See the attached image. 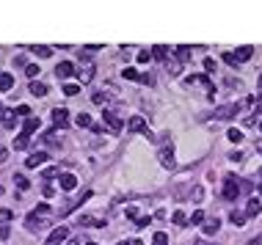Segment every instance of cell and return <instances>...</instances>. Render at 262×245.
I'll list each match as a JSON object with an SVG mask.
<instances>
[{
    "label": "cell",
    "instance_id": "6da1fadb",
    "mask_svg": "<svg viewBox=\"0 0 262 245\" xmlns=\"http://www.w3.org/2000/svg\"><path fill=\"white\" fill-rule=\"evenodd\" d=\"M36 130H39V118L36 116H28L25 121H22V130H19V135L14 138V149H25L28 144H31V135H34Z\"/></svg>",
    "mask_w": 262,
    "mask_h": 245
},
{
    "label": "cell",
    "instance_id": "7a4b0ae2",
    "mask_svg": "<svg viewBox=\"0 0 262 245\" xmlns=\"http://www.w3.org/2000/svg\"><path fill=\"white\" fill-rule=\"evenodd\" d=\"M47 215H50V207H47V204H39V207H36V210L31 212V215H28L25 226L31 229V231H39L42 226H47V220H44Z\"/></svg>",
    "mask_w": 262,
    "mask_h": 245
},
{
    "label": "cell",
    "instance_id": "3957f363",
    "mask_svg": "<svg viewBox=\"0 0 262 245\" xmlns=\"http://www.w3.org/2000/svg\"><path fill=\"white\" fill-rule=\"evenodd\" d=\"M157 160H160V165L166 171H174V168H177V160H174V149H171V146H163L160 152H157Z\"/></svg>",
    "mask_w": 262,
    "mask_h": 245
},
{
    "label": "cell",
    "instance_id": "277c9868",
    "mask_svg": "<svg viewBox=\"0 0 262 245\" xmlns=\"http://www.w3.org/2000/svg\"><path fill=\"white\" fill-rule=\"evenodd\" d=\"M188 85H204L207 88V94H210V99H215V85L210 83V77L207 75H196V77H185Z\"/></svg>",
    "mask_w": 262,
    "mask_h": 245
},
{
    "label": "cell",
    "instance_id": "5b68a950",
    "mask_svg": "<svg viewBox=\"0 0 262 245\" xmlns=\"http://www.w3.org/2000/svg\"><path fill=\"white\" fill-rule=\"evenodd\" d=\"M237 193H240V185H237V179H235V177H227V179H224V198H227V201H235Z\"/></svg>",
    "mask_w": 262,
    "mask_h": 245
},
{
    "label": "cell",
    "instance_id": "8992f818",
    "mask_svg": "<svg viewBox=\"0 0 262 245\" xmlns=\"http://www.w3.org/2000/svg\"><path fill=\"white\" fill-rule=\"evenodd\" d=\"M102 121H105V127H108L113 135H119L122 127H124V124H122V118H119L116 113H102Z\"/></svg>",
    "mask_w": 262,
    "mask_h": 245
},
{
    "label": "cell",
    "instance_id": "52a82bcc",
    "mask_svg": "<svg viewBox=\"0 0 262 245\" xmlns=\"http://www.w3.org/2000/svg\"><path fill=\"white\" fill-rule=\"evenodd\" d=\"M67 237H69V229H67V226H55V229H52V234L47 237V243H44V245H61L64 240H67Z\"/></svg>",
    "mask_w": 262,
    "mask_h": 245
},
{
    "label": "cell",
    "instance_id": "ba28073f",
    "mask_svg": "<svg viewBox=\"0 0 262 245\" xmlns=\"http://www.w3.org/2000/svg\"><path fill=\"white\" fill-rule=\"evenodd\" d=\"M52 124L55 127H69V110L67 108H52Z\"/></svg>",
    "mask_w": 262,
    "mask_h": 245
},
{
    "label": "cell",
    "instance_id": "9c48e42d",
    "mask_svg": "<svg viewBox=\"0 0 262 245\" xmlns=\"http://www.w3.org/2000/svg\"><path fill=\"white\" fill-rule=\"evenodd\" d=\"M127 130H130V132H144V135H149V127H146L144 116H133L127 121Z\"/></svg>",
    "mask_w": 262,
    "mask_h": 245
},
{
    "label": "cell",
    "instance_id": "30bf717a",
    "mask_svg": "<svg viewBox=\"0 0 262 245\" xmlns=\"http://www.w3.org/2000/svg\"><path fill=\"white\" fill-rule=\"evenodd\" d=\"M77 226H83V229H102V226H105V220L94 218V215H80V218H77Z\"/></svg>",
    "mask_w": 262,
    "mask_h": 245
},
{
    "label": "cell",
    "instance_id": "8fae6325",
    "mask_svg": "<svg viewBox=\"0 0 262 245\" xmlns=\"http://www.w3.org/2000/svg\"><path fill=\"white\" fill-rule=\"evenodd\" d=\"M55 75H58V80H69V77L75 75V66L69 61H61L58 66H55Z\"/></svg>",
    "mask_w": 262,
    "mask_h": 245
},
{
    "label": "cell",
    "instance_id": "7c38bea8",
    "mask_svg": "<svg viewBox=\"0 0 262 245\" xmlns=\"http://www.w3.org/2000/svg\"><path fill=\"white\" fill-rule=\"evenodd\" d=\"M0 124L6 130H14V124H17V110H3V113H0Z\"/></svg>",
    "mask_w": 262,
    "mask_h": 245
},
{
    "label": "cell",
    "instance_id": "4fadbf2b",
    "mask_svg": "<svg viewBox=\"0 0 262 245\" xmlns=\"http://www.w3.org/2000/svg\"><path fill=\"white\" fill-rule=\"evenodd\" d=\"M44 163H47V152H34L25 160V165L28 168H39V165H44Z\"/></svg>",
    "mask_w": 262,
    "mask_h": 245
},
{
    "label": "cell",
    "instance_id": "5bb4252c",
    "mask_svg": "<svg viewBox=\"0 0 262 245\" xmlns=\"http://www.w3.org/2000/svg\"><path fill=\"white\" fill-rule=\"evenodd\" d=\"M237 116V105H221L215 108V118H235Z\"/></svg>",
    "mask_w": 262,
    "mask_h": 245
},
{
    "label": "cell",
    "instance_id": "9a60e30c",
    "mask_svg": "<svg viewBox=\"0 0 262 245\" xmlns=\"http://www.w3.org/2000/svg\"><path fill=\"white\" fill-rule=\"evenodd\" d=\"M77 80H80V83H91L94 80V64H83L80 72H77Z\"/></svg>",
    "mask_w": 262,
    "mask_h": 245
},
{
    "label": "cell",
    "instance_id": "2e32d148",
    "mask_svg": "<svg viewBox=\"0 0 262 245\" xmlns=\"http://www.w3.org/2000/svg\"><path fill=\"white\" fill-rule=\"evenodd\" d=\"M260 210H262L260 198H248V204H245V218H257V215H260Z\"/></svg>",
    "mask_w": 262,
    "mask_h": 245
},
{
    "label": "cell",
    "instance_id": "e0dca14e",
    "mask_svg": "<svg viewBox=\"0 0 262 245\" xmlns=\"http://www.w3.org/2000/svg\"><path fill=\"white\" fill-rule=\"evenodd\" d=\"M251 55H254V47H251V44H243V47H237V52H235L237 64H243V61H248Z\"/></svg>",
    "mask_w": 262,
    "mask_h": 245
},
{
    "label": "cell",
    "instance_id": "ac0fdd59",
    "mask_svg": "<svg viewBox=\"0 0 262 245\" xmlns=\"http://www.w3.org/2000/svg\"><path fill=\"white\" fill-rule=\"evenodd\" d=\"M77 187V179H75V174H61V190H75Z\"/></svg>",
    "mask_w": 262,
    "mask_h": 245
},
{
    "label": "cell",
    "instance_id": "d6986e66",
    "mask_svg": "<svg viewBox=\"0 0 262 245\" xmlns=\"http://www.w3.org/2000/svg\"><path fill=\"white\" fill-rule=\"evenodd\" d=\"M191 58H193V47H188V44L177 47V61H179V64H188Z\"/></svg>",
    "mask_w": 262,
    "mask_h": 245
},
{
    "label": "cell",
    "instance_id": "ffe728a7",
    "mask_svg": "<svg viewBox=\"0 0 262 245\" xmlns=\"http://www.w3.org/2000/svg\"><path fill=\"white\" fill-rule=\"evenodd\" d=\"M75 124L80 130H94V121H91V116H88V113H77V116H75Z\"/></svg>",
    "mask_w": 262,
    "mask_h": 245
},
{
    "label": "cell",
    "instance_id": "44dd1931",
    "mask_svg": "<svg viewBox=\"0 0 262 245\" xmlns=\"http://www.w3.org/2000/svg\"><path fill=\"white\" fill-rule=\"evenodd\" d=\"M28 50L34 52V55H39V58H50L52 55V47H47V44H34V47H28Z\"/></svg>",
    "mask_w": 262,
    "mask_h": 245
},
{
    "label": "cell",
    "instance_id": "7402d4cb",
    "mask_svg": "<svg viewBox=\"0 0 262 245\" xmlns=\"http://www.w3.org/2000/svg\"><path fill=\"white\" fill-rule=\"evenodd\" d=\"M218 229H221V220L218 218H207V220H204V234H215Z\"/></svg>",
    "mask_w": 262,
    "mask_h": 245
},
{
    "label": "cell",
    "instance_id": "603a6c76",
    "mask_svg": "<svg viewBox=\"0 0 262 245\" xmlns=\"http://www.w3.org/2000/svg\"><path fill=\"white\" fill-rule=\"evenodd\" d=\"M11 85H14V77L9 72H0V91H11Z\"/></svg>",
    "mask_w": 262,
    "mask_h": 245
},
{
    "label": "cell",
    "instance_id": "cb8c5ba5",
    "mask_svg": "<svg viewBox=\"0 0 262 245\" xmlns=\"http://www.w3.org/2000/svg\"><path fill=\"white\" fill-rule=\"evenodd\" d=\"M152 55L160 61H169V47H166V44H157V47H152Z\"/></svg>",
    "mask_w": 262,
    "mask_h": 245
},
{
    "label": "cell",
    "instance_id": "d4e9b609",
    "mask_svg": "<svg viewBox=\"0 0 262 245\" xmlns=\"http://www.w3.org/2000/svg\"><path fill=\"white\" fill-rule=\"evenodd\" d=\"M31 94H34V97H47V85L44 83H31Z\"/></svg>",
    "mask_w": 262,
    "mask_h": 245
},
{
    "label": "cell",
    "instance_id": "484cf974",
    "mask_svg": "<svg viewBox=\"0 0 262 245\" xmlns=\"http://www.w3.org/2000/svg\"><path fill=\"white\" fill-rule=\"evenodd\" d=\"M229 218H232V223H235V226L237 229H240V226H245V220H248V218H245V212H232V215H229Z\"/></svg>",
    "mask_w": 262,
    "mask_h": 245
},
{
    "label": "cell",
    "instance_id": "4316f807",
    "mask_svg": "<svg viewBox=\"0 0 262 245\" xmlns=\"http://www.w3.org/2000/svg\"><path fill=\"white\" fill-rule=\"evenodd\" d=\"M122 77H124V80H141V72L133 69V66H127L124 72H122Z\"/></svg>",
    "mask_w": 262,
    "mask_h": 245
},
{
    "label": "cell",
    "instance_id": "83f0119b",
    "mask_svg": "<svg viewBox=\"0 0 262 245\" xmlns=\"http://www.w3.org/2000/svg\"><path fill=\"white\" fill-rule=\"evenodd\" d=\"M204 220H207V218H204V212H202V210H196L193 215L188 218V223H191V226H199V223H204Z\"/></svg>",
    "mask_w": 262,
    "mask_h": 245
},
{
    "label": "cell",
    "instance_id": "f1b7e54d",
    "mask_svg": "<svg viewBox=\"0 0 262 245\" xmlns=\"http://www.w3.org/2000/svg\"><path fill=\"white\" fill-rule=\"evenodd\" d=\"M152 245H169V234H166V231H155Z\"/></svg>",
    "mask_w": 262,
    "mask_h": 245
},
{
    "label": "cell",
    "instance_id": "f546056e",
    "mask_svg": "<svg viewBox=\"0 0 262 245\" xmlns=\"http://www.w3.org/2000/svg\"><path fill=\"white\" fill-rule=\"evenodd\" d=\"M227 138H229V141H232V144H240V141H243V132H240V130H237V127H232V130H229V132H227Z\"/></svg>",
    "mask_w": 262,
    "mask_h": 245
},
{
    "label": "cell",
    "instance_id": "4dcf8cb0",
    "mask_svg": "<svg viewBox=\"0 0 262 245\" xmlns=\"http://www.w3.org/2000/svg\"><path fill=\"white\" fill-rule=\"evenodd\" d=\"M166 66H169V75H171V77H177V75H179V61L169 58V61H166Z\"/></svg>",
    "mask_w": 262,
    "mask_h": 245
},
{
    "label": "cell",
    "instance_id": "1f68e13d",
    "mask_svg": "<svg viewBox=\"0 0 262 245\" xmlns=\"http://www.w3.org/2000/svg\"><path fill=\"white\" fill-rule=\"evenodd\" d=\"M64 94H67V97H77V94H80V85H77V83H67V85H64Z\"/></svg>",
    "mask_w": 262,
    "mask_h": 245
},
{
    "label": "cell",
    "instance_id": "d6a6232c",
    "mask_svg": "<svg viewBox=\"0 0 262 245\" xmlns=\"http://www.w3.org/2000/svg\"><path fill=\"white\" fill-rule=\"evenodd\" d=\"M171 220H174V223H177V226H185V223H188V215H185V212H174V215H171Z\"/></svg>",
    "mask_w": 262,
    "mask_h": 245
},
{
    "label": "cell",
    "instance_id": "836d02e7",
    "mask_svg": "<svg viewBox=\"0 0 262 245\" xmlns=\"http://www.w3.org/2000/svg\"><path fill=\"white\" fill-rule=\"evenodd\" d=\"M14 182H17L19 190H28V187H31V182H28V179L22 177V174H14Z\"/></svg>",
    "mask_w": 262,
    "mask_h": 245
},
{
    "label": "cell",
    "instance_id": "e575fe53",
    "mask_svg": "<svg viewBox=\"0 0 262 245\" xmlns=\"http://www.w3.org/2000/svg\"><path fill=\"white\" fill-rule=\"evenodd\" d=\"M9 234H11V226L3 220V223H0V240H9Z\"/></svg>",
    "mask_w": 262,
    "mask_h": 245
},
{
    "label": "cell",
    "instance_id": "d590c367",
    "mask_svg": "<svg viewBox=\"0 0 262 245\" xmlns=\"http://www.w3.org/2000/svg\"><path fill=\"white\" fill-rule=\"evenodd\" d=\"M224 61H227V64H229V66H240V64H237V58H235V52H224Z\"/></svg>",
    "mask_w": 262,
    "mask_h": 245
},
{
    "label": "cell",
    "instance_id": "8d00e7d4",
    "mask_svg": "<svg viewBox=\"0 0 262 245\" xmlns=\"http://www.w3.org/2000/svg\"><path fill=\"white\" fill-rule=\"evenodd\" d=\"M42 177H44V179H55V177H61V171H58V168H44Z\"/></svg>",
    "mask_w": 262,
    "mask_h": 245
},
{
    "label": "cell",
    "instance_id": "74e56055",
    "mask_svg": "<svg viewBox=\"0 0 262 245\" xmlns=\"http://www.w3.org/2000/svg\"><path fill=\"white\" fill-rule=\"evenodd\" d=\"M149 58H152V50H141V52H138V64H146Z\"/></svg>",
    "mask_w": 262,
    "mask_h": 245
},
{
    "label": "cell",
    "instance_id": "f35d334b",
    "mask_svg": "<svg viewBox=\"0 0 262 245\" xmlns=\"http://www.w3.org/2000/svg\"><path fill=\"white\" fill-rule=\"evenodd\" d=\"M25 75L31 77V83L36 80V75H39V66H25Z\"/></svg>",
    "mask_w": 262,
    "mask_h": 245
},
{
    "label": "cell",
    "instance_id": "ab89813d",
    "mask_svg": "<svg viewBox=\"0 0 262 245\" xmlns=\"http://www.w3.org/2000/svg\"><path fill=\"white\" fill-rule=\"evenodd\" d=\"M97 50H102L100 44H88V47H83V50H80V52H86V55H94V52H97Z\"/></svg>",
    "mask_w": 262,
    "mask_h": 245
},
{
    "label": "cell",
    "instance_id": "60d3db41",
    "mask_svg": "<svg viewBox=\"0 0 262 245\" xmlns=\"http://www.w3.org/2000/svg\"><path fill=\"white\" fill-rule=\"evenodd\" d=\"M149 223H152V218H138L136 220V229H146Z\"/></svg>",
    "mask_w": 262,
    "mask_h": 245
},
{
    "label": "cell",
    "instance_id": "b9f144b4",
    "mask_svg": "<svg viewBox=\"0 0 262 245\" xmlns=\"http://www.w3.org/2000/svg\"><path fill=\"white\" fill-rule=\"evenodd\" d=\"M204 69H207V75H210V72H215V61H212V58H204Z\"/></svg>",
    "mask_w": 262,
    "mask_h": 245
},
{
    "label": "cell",
    "instance_id": "7bdbcfd3",
    "mask_svg": "<svg viewBox=\"0 0 262 245\" xmlns=\"http://www.w3.org/2000/svg\"><path fill=\"white\" fill-rule=\"evenodd\" d=\"M91 99H94V105H105V94H102V91H97V94L91 97Z\"/></svg>",
    "mask_w": 262,
    "mask_h": 245
},
{
    "label": "cell",
    "instance_id": "ee69618b",
    "mask_svg": "<svg viewBox=\"0 0 262 245\" xmlns=\"http://www.w3.org/2000/svg\"><path fill=\"white\" fill-rule=\"evenodd\" d=\"M138 83H144V85H152V83H155V77H152V75H141V80H138Z\"/></svg>",
    "mask_w": 262,
    "mask_h": 245
},
{
    "label": "cell",
    "instance_id": "f6af8a7d",
    "mask_svg": "<svg viewBox=\"0 0 262 245\" xmlns=\"http://www.w3.org/2000/svg\"><path fill=\"white\" fill-rule=\"evenodd\" d=\"M116 245H144V243H141V240H119Z\"/></svg>",
    "mask_w": 262,
    "mask_h": 245
},
{
    "label": "cell",
    "instance_id": "bcb514c9",
    "mask_svg": "<svg viewBox=\"0 0 262 245\" xmlns=\"http://www.w3.org/2000/svg\"><path fill=\"white\" fill-rule=\"evenodd\" d=\"M127 218H133V220H138V212H136V207H127Z\"/></svg>",
    "mask_w": 262,
    "mask_h": 245
},
{
    "label": "cell",
    "instance_id": "7dc6e473",
    "mask_svg": "<svg viewBox=\"0 0 262 245\" xmlns=\"http://www.w3.org/2000/svg\"><path fill=\"white\" fill-rule=\"evenodd\" d=\"M229 160H232V163H240V160H243V154H240V152H232V154H229Z\"/></svg>",
    "mask_w": 262,
    "mask_h": 245
},
{
    "label": "cell",
    "instance_id": "c3c4849f",
    "mask_svg": "<svg viewBox=\"0 0 262 245\" xmlns=\"http://www.w3.org/2000/svg\"><path fill=\"white\" fill-rule=\"evenodd\" d=\"M17 113H19V116H25V118H28V113H31V110H28L25 105H19V108H17Z\"/></svg>",
    "mask_w": 262,
    "mask_h": 245
},
{
    "label": "cell",
    "instance_id": "681fc988",
    "mask_svg": "<svg viewBox=\"0 0 262 245\" xmlns=\"http://www.w3.org/2000/svg\"><path fill=\"white\" fill-rule=\"evenodd\" d=\"M248 245H262V234H260V237H254V240H248Z\"/></svg>",
    "mask_w": 262,
    "mask_h": 245
},
{
    "label": "cell",
    "instance_id": "f907efd6",
    "mask_svg": "<svg viewBox=\"0 0 262 245\" xmlns=\"http://www.w3.org/2000/svg\"><path fill=\"white\" fill-rule=\"evenodd\" d=\"M0 163H6V149L0 146Z\"/></svg>",
    "mask_w": 262,
    "mask_h": 245
},
{
    "label": "cell",
    "instance_id": "816d5d0a",
    "mask_svg": "<svg viewBox=\"0 0 262 245\" xmlns=\"http://www.w3.org/2000/svg\"><path fill=\"white\" fill-rule=\"evenodd\" d=\"M257 152H260V154H262V141H260V144H257Z\"/></svg>",
    "mask_w": 262,
    "mask_h": 245
},
{
    "label": "cell",
    "instance_id": "f5cc1de1",
    "mask_svg": "<svg viewBox=\"0 0 262 245\" xmlns=\"http://www.w3.org/2000/svg\"><path fill=\"white\" fill-rule=\"evenodd\" d=\"M257 99H260V102H262V88H260V97H257Z\"/></svg>",
    "mask_w": 262,
    "mask_h": 245
},
{
    "label": "cell",
    "instance_id": "db71d44e",
    "mask_svg": "<svg viewBox=\"0 0 262 245\" xmlns=\"http://www.w3.org/2000/svg\"><path fill=\"white\" fill-rule=\"evenodd\" d=\"M260 88H262V75H260Z\"/></svg>",
    "mask_w": 262,
    "mask_h": 245
},
{
    "label": "cell",
    "instance_id": "11a10c76",
    "mask_svg": "<svg viewBox=\"0 0 262 245\" xmlns=\"http://www.w3.org/2000/svg\"><path fill=\"white\" fill-rule=\"evenodd\" d=\"M86 245H97V243H86Z\"/></svg>",
    "mask_w": 262,
    "mask_h": 245
},
{
    "label": "cell",
    "instance_id": "9f6ffc18",
    "mask_svg": "<svg viewBox=\"0 0 262 245\" xmlns=\"http://www.w3.org/2000/svg\"><path fill=\"white\" fill-rule=\"evenodd\" d=\"M260 196H262V185H260Z\"/></svg>",
    "mask_w": 262,
    "mask_h": 245
},
{
    "label": "cell",
    "instance_id": "6f0895ef",
    "mask_svg": "<svg viewBox=\"0 0 262 245\" xmlns=\"http://www.w3.org/2000/svg\"><path fill=\"white\" fill-rule=\"evenodd\" d=\"M260 130H262V121H260Z\"/></svg>",
    "mask_w": 262,
    "mask_h": 245
},
{
    "label": "cell",
    "instance_id": "680465c9",
    "mask_svg": "<svg viewBox=\"0 0 262 245\" xmlns=\"http://www.w3.org/2000/svg\"><path fill=\"white\" fill-rule=\"evenodd\" d=\"M0 193H3V187H0Z\"/></svg>",
    "mask_w": 262,
    "mask_h": 245
},
{
    "label": "cell",
    "instance_id": "91938a15",
    "mask_svg": "<svg viewBox=\"0 0 262 245\" xmlns=\"http://www.w3.org/2000/svg\"><path fill=\"white\" fill-rule=\"evenodd\" d=\"M0 113H3V108H0Z\"/></svg>",
    "mask_w": 262,
    "mask_h": 245
},
{
    "label": "cell",
    "instance_id": "94428289",
    "mask_svg": "<svg viewBox=\"0 0 262 245\" xmlns=\"http://www.w3.org/2000/svg\"><path fill=\"white\" fill-rule=\"evenodd\" d=\"M69 245H75V243H69Z\"/></svg>",
    "mask_w": 262,
    "mask_h": 245
}]
</instances>
